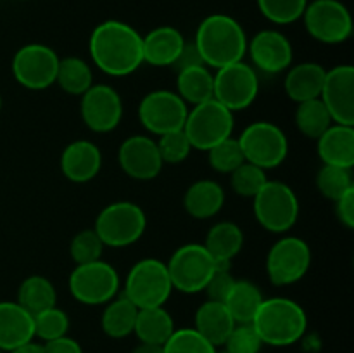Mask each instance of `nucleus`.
Masks as SVG:
<instances>
[{"instance_id":"1","label":"nucleus","mask_w":354,"mask_h":353,"mask_svg":"<svg viewBox=\"0 0 354 353\" xmlns=\"http://www.w3.org/2000/svg\"><path fill=\"white\" fill-rule=\"evenodd\" d=\"M88 51L93 64L111 76L131 75L144 62L142 35L118 19L104 21L93 28Z\"/></svg>"},{"instance_id":"2","label":"nucleus","mask_w":354,"mask_h":353,"mask_svg":"<svg viewBox=\"0 0 354 353\" xmlns=\"http://www.w3.org/2000/svg\"><path fill=\"white\" fill-rule=\"evenodd\" d=\"M194 44L204 64L220 69L244 59L248 35L242 24L228 14H211L201 21Z\"/></svg>"},{"instance_id":"3","label":"nucleus","mask_w":354,"mask_h":353,"mask_svg":"<svg viewBox=\"0 0 354 353\" xmlns=\"http://www.w3.org/2000/svg\"><path fill=\"white\" fill-rule=\"evenodd\" d=\"M252 327L263 345L290 346L299 341L308 327L306 311L290 298H265L252 318Z\"/></svg>"},{"instance_id":"4","label":"nucleus","mask_w":354,"mask_h":353,"mask_svg":"<svg viewBox=\"0 0 354 353\" xmlns=\"http://www.w3.org/2000/svg\"><path fill=\"white\" fill-rule=\"evenodd\" d=\"M252 211L258 224L268 232H289L299 218V199L287 183L268 180L252 197Z\"/></svg>"},{"instance_id":"5","label":"nucleus","mask_w":354,"mask_h":353,"mask_svg":"<svg viewBox=\"0 0 354 353\" xmlns=\"http://www.w3.org/2000/svg\"><path fill=\"white\" fill-rule=\"evenodd\" d=\"M147 227L145 211L131 201H116L104 208L93 230L109 248H127L144 235Z\"/></svg>"},{"instance_id":"6","label":"nucleus","mask_w":354,"mask_h":353,"mask_svg":"<svg viewBox=\"0 0 354 353\" xmlns=\"http://www.w3.org/2000/svg\"><path fill=\"white\" fill-rule=\"evenodd\" d=\"M173 286L168 266L158 258H144L135 263L124 280L123 294L137 308L165 307Z\"/></svg>"},{"instance_id":"7","label":"nucleus","mask_w":354,"mask_h":353,"mask_svg":"<svg viewBox=\"0 0 354 353\" xmlns=\"http://www.w3.org/2000/svg\"><path fill=\"white\" fill-rule=\"evenodd\" d=\"M183 132L192 144V149L209 151L218 142L232 137L234 113L227 109L223 104L218 102L216 99L196 104L187 113Z\"/></svg>"},{"instance_id":"8","label":"nucleus","mask_w":354,"mask_h":353,"mask_svg":"<svg viewBox=\"0 0 354 353\" xmlns=\"http://www.w3.org/2000/svg\"><path fill=\"white\" fill-rule=\"evenodd\" d=\"M248 163L263 170L277 168L289 154V141L279 125L272 121H254L237 138Z\"/></svg>"},{"instance_id":"9","label":"nucleus","mask_w":354,"mask_h":353,"mask_svg":"<svg viewBox=\"0 0 354 353\" xmlns=\"http://www.w3.org/2000/svg\"><path fill=\"white\" fill-rule=\"evenodd\" d=\"M168 266L173 289L185 294L204 291L207 280L214 272V260L203 244H183L171 255Z\"/></svg>"},{"instance_id":"10","label":"nucleus","mask_w":354,"mask_h":353,"mask_svg":"<svg viewBox=\"0 0 354 353\" xmlns=\"http://www.w3.org/2000/svg\"><path fill=\"white\" fill-rule=\"evenodd\" d=\"M69 293L83 305H106L118 296L120 275L116 269L104 260L76 265L69 275Z\"/></svg>"},{"instance_id":"11","label":"nucleus","mask_w":354,"mask_h":353,"mask_svg":"<svg viewBox=\"0 0 354 353\" xmlns=\"http://www.w3.org/2000/svg\"><path fill=\"white\" fill-rule=\"evenodd\" d=\"M213 99L227 109L242 111L251 106L259 92L258 73L244 61L223 66L213 75Z\"/></svg>"},{"instance_id":"12","label":"nucleus","mask_w":354,"mask_h":353,"mask_svg":"<svg viewBox=\"0 0 354 353\" xmlns=\"http://www.w3.org/2000/svg\"><path fill=\"white\" fill-rule=\"evenodd\" d=\"M303 19L310 37L322 44H342L353 33L351 12L341 0L308 2Z\"/></svg>"},{"instance_id":"13","label":"nucleus","mask_w":354,"mask_h":353,"mask_svg":"<svg viewBox=\"0 0 354 353\" xmlns=\"http://www.w3.org/2000/svg\"><path fill=\"white\" fill-rule=\"evenodd\" d=\"M311 266V249L296 235L279 239L266 256V273L275 286H290L303 279Z\"/></svg>"},{"instance_id":"14","label":"nucleus","mask_w":354,"mask_h":353,"mask_svg":"<svg viewBox=\"0 0 354 353\" xmlns=\"http://www.w3.org/2000/svg\"><path fill=\"white\" fill-rule=\"evenodd\" d=\"M59 55L44 44H28L12 57V75L19 85L30 90H44L55 83Z\"/></svg>"},{"instance_id":"15","label":"nucleus","mask_w":354,"mask_h":353,"mask_svg":"<svg viewBox=\"0 0 354 353\" xmlns=\"http://www.w3.org/2000/svg\"><path fill=\"white\" fill-rule=\"evenodd\" d=\"M189 107L173 90H152L138 104L142 127L156 135L182 130Z\"/></svg>"},{"instance_id":"16","label":"nucleus","mask_w":354,"mask_h":353,"mask_svg":"<svg viewBox=\"0 0 354 353\" xmlns=\"http://www.w3.org/2000/svg\"><path fill=\"white\" fill-rule=\"evenodd\" d=\"M83 123L97 134L113 132L123 118V100L116 89L111 85H92L82 96L80 102Z\"/></svg>"},{"instance_id":"17","label":"nucleus","mask_w":354,"mask_h":353,"mask_svg":"<svg viewBox=\"0 0 354 353\" xmlns=\"http://www.w3.org/2000/svg\"><path fill=\"white\" fill-rule=\"evenodd\" d=\"M322 102L330 113L334 123L354 127V68L349 64L335 66L325 75Z\"/></svg>"},{"instance_id":"18","label":"nucleus","mask_w":354,"mask_h":353,"mask_svg":"<svg viewBox=\"0 0 354 353\" xmlns=\"http://www.w3.org/2000/svg\"><path fill=\"white\" fill-rule=\"evenodd\" d=\"M118 161L130 179L144 182L156 179L165 165L158 144L147 135H131L124 138L118 151Z\"/></svg>"},{"instance_id":"19","label":"nucleus","mask_w":354,"mask_h":353,"mask_svg":"<svg viewBox=\"0 0 354 353\" xmlns=\"http://www.w3.org/2000/svg\"><path fill=\"white\" fill-rule=\"evenodd\" d=\"M252 68L268 75H279L292 66V44L277 30H263L248 42Z\"/></svg>"},{"instance_id":"20","label":"nucleus","mask_w":354,"mask_h":353,"mask_svg":"<svg viewBox=\"0 0 354 353\" xmlns=\"http://www.w3.org/2000/svg\"><path fill=\"white\" fill-rule=\"evenodd\" d=\"M102 166L100 149L90 141H75L61 154V170L68 180L85 183L95 179Z\"/></svg>"},{"instance_id":"21","label":"nucleus","mask_w":354,"mask_h":353,"mask_svg":"<svg viewBox=\"0 0 354 353\" xmlns=\"http://www.w3.org/2000/svg\"><path fill=\"white\" fill-rule=\"evenodd\" d=\"M33 339V315L17 301H0V350L10 352Z\"/></svg>"},{"instance_id":"22","label":"nucleus","mask_w":354,"mask_h":353,"mask_svg":"<svg viewBox=\"0 0 354 353\" xmlns=\"http://www.w3.org/2000/svg\"><path fill=\"white\" fill-rule=\"evenodd\" d=\"M203 246L213 256L214 269L230 270L232 260L244 246V232L234 221H218L209 228Z\"/></svg>"},{"instance_id":"23","label":"nucleus","mask_w":354,"mask_h":353,"mask_svg":"<svg viewBox=\"0 0 354 353\" xmlns=\"http://www.w3.org/2000/svg\"><path fill=\"white\" fill-rule=\"evenodd\" d=\"M318 141V156L324 165L351 170L354 166V127L334 123Z\"/></svg>"},{"instance_id":"24","label":"nucleus","mask_w":354,"mask_h":353,"mask_svg":"<svg viewBox=\"0 0 354 353\" xmlns=\"http://www.w3.org/2000/svg\"><path fill=\"white\" fill-rule=\"evenodd\" d=\"M180 30L173 26H159L142 37L144 62L151 66H173L185 45Z\"/></svg>"},{"instance_id":"25","label":"nucleus","mask_w":354,"mask_h":353,"mask_svg":"<svg viewBox=\"0 0 354 353\" xmlns=\"http://www.w3.org/2000/svg\"><path fill=\"white\" fill-rule=\"evenodd\" d=\"M234 327L235 320L232 318L223 301L207 300L197 308L194 329L213 346H223Z\"/></svg>"},{"instance_id":"26","label":"nucleus","mask_w":354,"mask_h":353,"mask_svg":"<svg viewBox=\"0 0 354 353\" xmlns=\"http://www.w3.org/2000/svg\"><path fill=\"white\" fill-rule=\"evenodd\" d=\"M325 75H327V69L318 62H301V64L290 66L287 69L286 82H283L287 96L297 104L318 99L324 89Z\"/></svg>"},{"instance_id":"27","label":"nucleus","mask_w":354,"mask_h":353,"mask_svg":"<svg viewBox=\"0 0 354 353\" xmlns=\"http://www.w3.org/2000/svg\"><path fill=\"white\" fill-rule=\"evenodd\" d=\"M225 204V190L218 182L203 179L194 182L183 196V208L196 220H206L221 211Z\"/></svg>"},{"instance_id":"28","label":"nucleus","mask_w":354,"mask_h":353,"mask_svg":"<svg viewBox=\"0 0 354 353\" xmlns=\"http://www.w3.org/2000/svg\"><path fill=\"white\" fill-rule=\"evenodd\" d=\"M263 300H265V296L256 284H252L251 280L235 279L234 286L230 287L223 303L227 310L230 311L235 324H251L256 311L261 307Z\"/></svg>"},{"instance_id":"29","label":"nucleus","mask_w":354,"mask_h":353,"mask_svg":"<svg viewBox=\"0 0 354 353\" xmlns=\"http://www.w3.org/2000/svg\"><path fill=\"white\" fill-rule=\"evenodd\" d=\"M173 331H175V322L165 307L138 308L133 332L140 343L165 345Z\"/></svg>"},{"instance_id":"30","label":"nucleus","mask_w":354,"mask_h":353,"mask_svg":"<svg viewBox=\"0 0 354 353\" xmlns=\"http://www.w3.org/2000/svg\"><path fill=\"white\" fill-rule=\"evenodd\" d=\"M137 315L138 308L124 294H121V296H114L113 300L107 301L102 311V318H100V325L109 338L123 339L133 334Z\"/></svg>"},{"instance_id":"31","label":"nucleus","mask_w":354,"mask_h":353,"mask_svg":"<svg viewBox=\"0 0 354 353\" xmlns=\"http://www.w3.org/2000/svg\"><path fill=\"white\" fill-rule=\"evenodd\" d=\"M213 73L207 69L206 64L192 66L178 71L176 78V93L183 99L185 104L206 102L213 99Z\"/></svg>"},{"instance_id":"32","label":"nucleus","mask_w":354,"mask_h":353,"mask_svg":"<svg viewBox=\"0 0 354 353\" xmlns=\"http://www.w3.org/2000/svg\"><path fill=\"white\" fill-rule=\"evenodd\" d=\"M16 301L31 315H37L47 308L55 307L57 291L47 277L30 275L21 282Z\"/></svg>"},{"instance_id":"33","label":"nucleus","mask_w":354,"mask_h":353,"mask_svg":"<svg viewBox=\"0 0 354 353\" xmlns=\"http://www.w3.org/2000/svg\"><path fill=\"white\" fill-rule=\"evenodd\" d=\"M55 83L69 96L82 97L93 85L92 68L80 57H64L59 61Z\"/></svg>"},{"instance_id":"34","label":"nucleus","mask_w":354,"mask_h":353,"mask_svg":"<svg viewBox=\"0 0 354 353\" xmlns=\"http://www.w3.org/2000/svg\"><path fill=\"white\" fill-rule=\"evenodd\" d=\"M294 120H296V127L304 137L315 138L317 141L328 127L334 125L330 113L325 107V104L322 102V99H311L304 100V102L297 104L296 114H294Z\"/></svg>"},{"instance_id":"35","label":"nucleus","mask_w":354,"mask_h":353,"mask_svg":"<svg viewBox=\"0 0 354 353\" xmlns=\"http://www.w3.org/2000/svg\"><path fill=\"white\" fill-rule=\"evenodd\" d=\"M318 192L330 201H337L344 196L349 189H353L351 170L341 168V166L324 165L317 175Z\"/></svg>"},{"instance_id":"36","label":"nucleus","mask_w":354,"mask_h":353,"mask_svg":"<svg viewBox=\"0 0 354 353\" xmlns=\"http://www.w3.org/2000/svg\"><path fill=\"white\" fill-rule=\"evenodd\" d=\"M268 182L266 179V170L252 165V163L244 161L241 166L230 173V185L237 196L242 197H254L263 185Z\"/></svg>"},{"instance_id":"37","label":"nucleus","mask_w":354,"mask_h":353,"mask_svg":"<svg viewBox=\"0 0 354 353\" xmlns=\"http://www.w3.org/2000/svg\"><path fill=\"white\" fill-rule=\"evenodd\" d=\"M162 350L165 353H216V346L211 345L194 327L175 329L162 345Z\"/></svg>"},{"instance_id":"38","label":"nucleus","mask_w":354,"mask_h":353,"mask_svg":"<svg viewBox=\"0 0 354 353\" xmlns=\"http://www.w3.org/2000/svg\"><path fill=\"white\" fill-rule=\"evenodd\" d=\"M33 324L35 338H40L41 341L47 343L68 334L69 317L64 310H61L57 307H52L40 311V314L33 315Z\"/></svg>"},{"instance_id":"39","label":"nucleus","mask_w":354,"mask_h":353,"mask_svg":"<svg viewBox=\"0 0 354 353\" xmlns=\"http://www.w3.org/2000/svg\"><path fill=\"white\" fill-rule=\"evenodd\" d=\"M207 159H209L211 168L220 173H232L237 166H241L245 161L241 144L234 137H228L225 141L218 142L216 145H213L207 151Z\"/></svg>"},{"instance_id":"40","label":"nucleus","mask_w":354,"mask_h":353,"mask_svg":"<svg viewBox=\"0 0 354 353\" xmlns=\"http://www.w3.org/2000/svg\"><path fill=\"white\" fill-rule=\"evenodd\" d=\"M308 0H258L263 16L275 24H290L301 19Z\"/></svg>"},{"instance_id":"41","label":"nucleus","mask_w":354,"mask_h":353,"mask_svg":"<svg viewBox=\"0 0 354 353\" xmlns=\"http://www.w3.org/2000/svg\"><path fill=\"white\" fill-rule=\"evenodd\" d=\"M104 242L97 235L93 228H85V230L78 232L75 237L71 239L69 244V255H71L73 262L76 265H83V263H92L97 260H102L104 253Z\"/></svg>"},{"instance_id":"42","label":"nucleus","mask_w":354,"mask_h":353,"mask_svg":"<svg viewBox=\"0 0 354 353\" xmlns=\"http://www.w3.org/2000/svg\"><path fill=\"white\" fill-rule=\"evenodd\" d=\"M156 144H158L162 163H169V165H178L185 161L192 151V144L187 138L183 128L159 135V141Z\"/></svg>"},{"instance_id":"43","label":"nucleus","mask_w":354,"mask_h":353,"mask_svg":"<svg viewBox=\"0 0 354 353\" xmlns=\"http://www.w3.org/2000/svg\"><path fill=\"white\" fill-rule=\"evenodd\" d=\"M223 346L227 353H259L263 341L252 324H235Z\"/></svg>"},{"instance_id":"44","label":"nucleus","mask_w":354,"mask_h":353,"mask_svg":"<svg viewBox=\"0 0 354 353\" xmlns=\"http://www.w3.org/2000/svg\"><path fill=\"white\" fill-rule=\"evenodd\" d=\"M234 282H235V279H234V275L230 273V270L214 269L213 275L209 277L206 287H204V291H206V294H207V300L223 301L225 298H227L230 287L234 286Z\"/></svg>"},{"instance_id":"45","label":"nucleus","mask_w":354,"mask_h":353,"mask_svg":"<svg viewBox=\"0 0 354 353\" xmlns=\"http://www.w3.org/2000/svg\"><path fill=\"white\" fill-rule=\"evenodd\" d=\"M335 203V215H337L339 221L344 225L346 228H354V187L349 189L344 196L339 197Z\"/></svg>"},{"instance_id":"46","label":"nucleus","mask_w":354,"mask_h":353,"mask_svg":"<svg viewBox=\"0 0 354 353\" xmlns=\"http://www.w3.org/2000/svg\"><path fill=\"white\" fill-rule=\"evenodd\" d=\"M201 64H204V61L199 54V48L196 47L194 42H185L182 52H180V55L176 57V61L173 62V68H175L176 71H182V69L192 68V66H201Z\"/></svg>"},{"instance_id":"47","label":"nucleus","mask_w":354,"mask_h":353,"mask_svg":"<svg viewBox=\"0 0 354 353\" xmlns=\"http://www.w3.org/2000/svg\"><path fill=\"white\" fill-rule=\"evenodd\" d=\"M44 350L45 353H83L82 345L76 339L69 338L68 334L44 343Z\"/></svg>"},{"instance_id":"48","label":"nucleus","mask_w":354,"mask_h":353,"mask_svg":"<svg viewBox=\"0 0 354 353\" xmlns=\"http://www.w3.org/2000/svg\"><path fill=\"white\" fill-rule=\"evenodd\" d=\"M9 353H45V350H44V345H40V343L30 341L26 343V345H21L17 346V348L10 350Z\"/></svg>"},{"instance_id":"49","label":"nucleus","mask_w":354,"mask_h":353,"mask_svg":"<svg viewBox=\"0 0 354 353\" xmlns=\"http://www.w3.org/2000/svg\"><path fill=\"white\" fill-rule=\"evenodd\" d=\"M131 353H165L162 345H151V343H140L133 348Z\"/></svg>"},{"instance_id":"50","label":"nucleus","mask_w":354,"mask_h":353,"mask_svg":"<svg viewBox=\"0 0 354 353\" xmlns=\"http://www.w3.org/2000/svg\"><path fill=\"white\" fill-rule=\"evenodd\" d=\"M0 111H2V97H0Z\"/></svg>"},{"instance_id":"51","label":"nucleus","mask_w":354,"mask_h":353,"mask_svg":"<svg viewBox=\"0 0 354 353\" xmlns=\"http://www.w3.org/2000/svg\"><path fill=\"white\" fill-rule=\"evenodd\" d=\"M0 353H3V352H2V350H0Z\"/></svg>"},{"instance_id":"52","label":"nucleus","mask_w":354,"mask_h":353,"mask_svg":"<svg viewBox=\"0 0 354 353\" xmlns=\"http://www.w3.org/2000/svg\"><path fill=\"white\" fill-rule=\"evenodd\" d=\"M225 353H227V352H225Z\"/></svg>"}]
</instances>
